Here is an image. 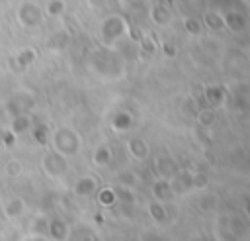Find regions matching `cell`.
I'll return each instance as SVG.
<instances>
[{"instance_id":"obj_1","label":"cell","mask_w":250,"mask_h":241,"mask_svg":"<svg viewBox=\"0 0 250 241\" xmlns=\"http://www.w3.org/2000/svg\"><path fill=\"white\" fill-rule=\"evenodd\" d=\"M20 22L25 27H35L41 22V12L35 4H23L20 8Z\"/></svg>"},{"instance_id":"obj_2","label":"cell","mask_w":250,"mask_h":241,"mask_svg":"<svg viewBox=\"0 0 250 241\" xmlns=\"http://www.w3.org/2000/svg\"><path fill=\"white\" fill-rule=\"evenodd\" d=\"M94 188H96L94 178H80V180L76 182V186H74V192H76L78 196H90Z\"/></svg>"},{"instance_id":"obj_3","label":"cell","mask_w":250,"mask_h":241,"mask_svg":"<svg viewBox=\"0 0 250 241\" xmlns=\"http://www.w3.org/2000/svg\"><path fill=\"white\" fill-rule=\"evenodd\" d=\"M23 200H20V198H12V200H8L6 202V208H4V212H6V216H10V217H16V216H20L21 212H23Z\"/></svg>"},{"instance_id":"obj_4","label":"cell","mask_w":250,"mask_h":241,"mask_svg":"<svg viewBox=\"0 0 250 241\" xmlns=\"http://www.w3.org/2000/svg\"><path fill=\"white\" fill-rule=\"evenodd\" d=\"M6 174L8 176H20L21 174V165L18 161H8L6 163Z\"/></svg>"},{"instance_id":"obj_5","label":"cell","mask_w":250,"mask_h":241,"mask_svg":"<svg viewBox=\"0 0 250 241\" xmlns=\"http://www.w3.org/2000/svg\"><path fill=\"white\" fill-rule=\"evenodd\" d=\"M47 10H49L51 16H59V14H62V10H64V2H62V0H53V2L47 6Z\"/></svg>"}]
</instances>
